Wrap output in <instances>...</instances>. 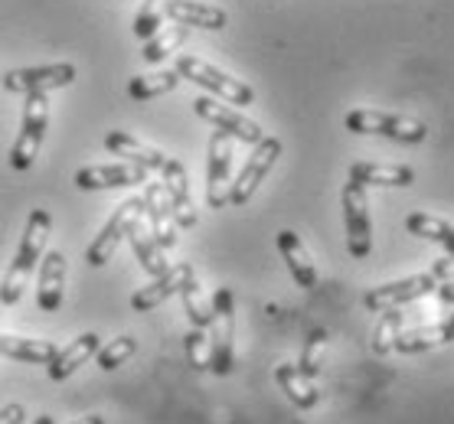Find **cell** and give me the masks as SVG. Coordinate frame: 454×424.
<instances>
[{"instance_id":"cell-23","label":"cell","mask_w":454,"mask_h":424,"mask_svg":"<svg viewBox=\"0 0 454 424\" xmlns=\"http://www.w3.org/2000/svg\"><path fill=\"white\" fill-rule=\"evenodd\" d=\"M128 242H131V249H135V255H137V261H141V268L151 274V278H160L170 265H167V258H164V249L154 242V235L145 228V216L141 219H135L131 226H128Z\"/></svg>"},{"instance_id":"cell-1","label":"cell","mask_w":454,"mask_h":424,"mask_svg":"<svg viewBox=\"0 0 454 424\" xmlns=\"http://www.w3.org/2000/svg\"><path fill=\"white\" fill-rule=\"evenodd\" d=\"M52 219L46 209H33L30 219H27V228H23L20 249H17V258L11 261V268L0 281V307H13L20 300L23 288H27V278L33 274L36 261L43 258L46 251V238H50Z\"/></svg>"},{"instance_id":"cell-35","label":"cell","mask_w":454,"mask_h":424,"mask_svg":"<svg viewBox=\"0 0 454 424\" xmlns=\"http://www.w3.org/2000/svg\"><path fill=\"white\" fill-rule=\"evenodd\" d=\"M324 346H327V333H310L308 346H304V359L298 366L308 379H314L320 373V352H324Z\"/></svg>"},{"instance_id":"cell-8","label":"cell","mask_w":454,"mask_h":424,"mask_svg":"<svg viewBox=\"0 0 454 424\" xmlns=\"http://www.w3.org/2000/svg\"><path fill=\"white\" fill-rule=\"evenodd\" d=\"M141 216H145V197L121 203V206L114 209V216L105 222L102 232L92 238V245H89V251H85V261H89L92 268H102L105 261H112L114 249H118V245H121V238L128 235V226Z\"/></svg>"},{"instance_id":"cell-38","label":"cell","mask_w":454,"mask_h":424,"mask_svg":"<svg viewBox=\"0 0 454 424\" xmlns=\"http://www.w3.org/2000/svg\"><path fill=\"white\" fill-rule=\"evenodd\" d=\"M434 294H438V300H442V304H454V281H444V284H438V288H434Z\"/></svg>"},{"instance_id":"cell-12","label":"cell","mask_w":454,"mask_h":424,"mask_svg":"<svg viewBox=\"0 0 454 424\" xmlns=\"http://www.w3.org/2000/svg\"><path fill=\"white\" fill-rule=\"evenodd\" d=\"M438 288V281L434 274H412V278H403V281H393V284H382V288H372L363 304L370 307V311H389V307H403V304H412V300L425 297L428 290Z\"/></svg>"},{"instance_id":"cell-22","label":"cell","mask_w":454,"mask_h":424,"mask_svg":"<svg viewBox=\"0 0 454 424\" xmlns=\"http://www.w3.org/2000/svg\"><path fill=\"white\" fill-rule=\"evenodd\" d=\"M105 150H112L114 157H124L128 164L145 166V170H160V166H164V160H167L160 150L147 147L145 141L131 137L128 131H112V135L105 137Z\"/></svg>"},{"instance_id":"cell-18","label":"cell","mask_w":454,"mask_h":424,"mask_svg":"<svg viewBox=\"0 0 454 424\" xmlns=\"http://www.w3.org/2000/svg\"><path fill=\"white\" fill-rule=\"evenodd\" d=\"M98 346H102V340H98V333H82L75 343H69L66 350H59L56 356H52L46 366V375H50L52 382H66L69 375L79 369V366H85V362L92 359L95 352H98Z\"/></svg>"},{"instance_id":"cell-20","label":"cell","mask_w":454,"mask_h":424,"mask_svg":"<svg viewBox=\"0 0 454 424\" xmlns=\"http://www.w3.org/2000/svg\"><path fill=\"white\" fill-rule=\"evenodd\" d=\"M278 251H281V258L288 261V271H291V278L298 281V288H308V290L317 288V268H314V261H310L304 242H301L291 228H281L278 232Z\"/></svg>"},{"instance_id":"cell-26","label":"cell","mask_w":454,"mask_h":424,"mask_svg":"<svg viewBox=\"0 0 454 424\" xmlns=\"http://www.w3.org/2000/svg\"><path fill=\"white\" fill-rule=\"evenodd\" d=\"M451 340H454V327L444 320V323H434V327H419V330L399 333L393 350L412 356V352L432 350V346H444V343H451Z\"/></svg>"},{"instance_id":"cell-16","label":"cell","mask_w":454,"mask_h":424,"mask_svg":"<svg viewBox=\"0 0 454 424\" xmlns=\"http://www.w3.org/2000/svg\"><path fill=\"white\" fill-rule=\"evenodd\" d=\"M193 278V265L190 261H180V265H174V268H167L160 278H154L147 288H141L131 297V307H135L137 313H147L154 311L157 304H164L170 294H180V288H184L186 281Z\"/></svg>"},{"instance_id":"cell-10","label":"cell","mask_w":454,"mask_h":424,"mask_svg":"<svg viewBox=\"0 0 454 424\" xmlns=\"http://www.w3.org/2000/svg\"><path fill=\"white\" fill-rule=\"evenodd\" d=\"M75 82L73 63H50V66H30V69H13L4 75V89L17 95L33 92H52V89H66Z\"/></svg>"},{"instance_id":"cell-9","label":"cell","mask_w":454,"mask_h":424,"mask_svg":"<svg viewBox=\"0 0 454 424\" xmlns=\"http://www.w3.org/2000/svg\"><path fill=\"white\" fill-rule=\"evenodd\" d=\"M232 137L226 131H213L209 137V164H207V203L209 209L229 206V187H232Z\"/></svg>"},{"instance_id":"cell-24","label":"cell","mask_w":454,"mask_h":424,"mask_svg":"<svg viewBox=\"0 0 454 424\" xmlns=\"http://www.w3.org/2000/svg\"><path fill=\"white\" fill-rule=\"evenodd\" d=\"M275 379H278L281 392L288 395L291 402L298 405V408H314V405L320 402V392L317 385H314V379H308V375L301 373L298 366H291V362H281L278 369H275Z\"/></svg>"},{"instance_id":"cell-29","label":"cell","mask_w":454,"mask_h":424,"mask_svg":"<svg viewBox=\"0 0 454 424\" xmlns=\"http://www.w3.org/2000/svg\"><path fill=\"white\" fill-rule=\"evenodd\" d=\"M180 297H184V311H186V317H190V323L207 330L209 320H213V304L203 297V290H200L197 278H190L184 288H180Z\"/></svg>"},{"instance_id":"cell-28","label":"cell","mask_w":454,"mask_h":424,"mask_svg":"<svg viewBox=\"0 0 454 424\" xmlns=\"http://www.w3.org/2000/svg\"><path fill=\"white\" fill-rule=\"evenodd\" d=\"M380 313L382 317L376 320V330H372V352L386 356V352H393L395 336L403 333V313H399V307H389V311Z\"/></svg>"},{"instance_id":"cell-14","label":"cell","mask_w":454,"mask_h":424,"mask_svg":"<svg viewBox=\"0 0 454 424\" xmlns=\"http://www.w3.org/2000/svg\"><path fill=\"white\" fill-rule=\"evenodd\" d=\"M145 219L151 222V235L164 251L176 249V222L170 197H167L164 183H147L145 189Z\"/></svg>"},{"instance_id":"cell-2","label":"cell","mask_w":454,"mask_h":424,"mask_svg":"<svg viewBox=\"0 0 454 424\" xmlns=\"http://www.w3.org/2000/svg\"><path fill=\"white\" fill-rule=\"evenodd\" d=\"M213 320H209V373L229 375L236 366V352H232V340H236V300L232 290L219 288L213 294Z\"/></svg>"},{"instance_id":"cell-7","label":"cell","mask_w":454,"mask_h":424,"mask_svg":"<svg viewBox=\"0 0 454 424\" xmlns=\"http://www.w3.org/2000/svg\"><path fill=\"white\" fill-rule=\"evenodd\" d=\"M278 157H281L278 137H262L255 144V150H252V157L246 160V166L239 170L236 183L229 187V203H232V206H246L248 199L255 197L258 183L271 173V166H275Z\"/></svg>"},{"instance_id":"cell-34","label":"cell","mask_w":454,"mask_h":424,"mask_svg":"<svg viewBox=\"0 0 454 424\" xmlns=\"http://www.w3.org/2000/svg\"><path fill=\"white\" fill-rule=\"evenodd\" d=\"M184 352H186V362L197 369V373H203V369H209V336L203 327H193V330L184 336Z\"/></svg>"},{"instance_id":"cell-42","label":"cell","mask_w":454,"mask_h":424,"mask_svg":"<svg viewBox=\"0 0 454 424\" xmlns=\"http://www.w3.org/2000/svg\"><path fill=\"white\" fill-rule=\"evenodd\" d=\"M448 323H451V327H454V313H451V317H448Z\"/></svg>"},{"instance_id":"cell-13","label":"cell","mask_w":454,"mask_h":424,"mask_svg":"<svg viewBox=\"0 0 454 424\" xmlns=\"http://www.w3.org/2000/svg\"><path fill=\"white\" fill-rule=\"evenodd\" d=\"M147 183V170L137 164H98V166H82L75 173V187L79 189H121V187H137Z\"/></svg>"},{"instance_id":"cell-25","label":"cell","mask_w":454,"mask_h":424,"mask_svg":"<svg viewBox=\"0 0 454 424\" xmlns=\"http://www.w3.org/2000/svg\"><path fill=\"white\" fill-rule=\"evenodd\" d=\"M59 352L52 340H23V336H7L0 333V356L17 362H33V366H46Z\"/></svg>"},{"instance_id":"cell-11","label":"cell","mask_w":454,"mask_h":424,"mask_svg":"<svg viewBox=\"0 0 454 424\" xmlns=\"http://www.w3.org/2000/svg\"><path fill=\"white\" fill-rule=\"evenodd\" d=\"M193 112H197L203 121H209L216 131H226L229 137H236V141H242V144H258V141L265 137L255 121H248L246 114H239L236 108H229V104L213 102V98H207V95L193 102Z\"/></svg>"},{"instance_id":"cell-41","label":"cell","mask_w":454,"mask_h":424,"mask_svg":"<svg viewBox=\"0 0 454 424\" xmlns=\"http://www.w3.org/2000/svg\"><path fill=\"white\" fill-rule=\"evenodd\" d=\"M444 249H448V255H454V228H451V242H448Z\"/></svg>"},{"instance_id":"cell-39","label":"cell","mask_w":454,"mask_h":424,"mask_svg":"<svg viewBox=\"0 0 454 424\" xmlns=\"http://www.w3.org/2000/svg\"><path fill=\"white\" fill-rule=\"evenodd\" d=\"M69 424H105L102 414H85V418H79V421H69Z\"/></svg>"},{"instance_id":"cell-30","label":"cell","mask_w":454,"mask_h":424,"mask_svg":"<svg viewBox=\"0 0 454 424\" xmlns=\"http://www.w3.org/2000/svg\"><path fill=\"white\" fill-rule=\"evenodd\" d=\"M405 228H409V235L428 238V242H438V245L451 242V226L444 219L428 216V212H412V216L405 219Z\"/></svg>"},{"instance_id":"cell-32","label":"cell","mask_w":454,"mask_h":424,"mask_svg":"<svg viewBox=\"0 0 454 424\" xmlns=\"http://www.w3.org/2000/svg\"><path fill=\"white\" fill-rule=\"evenodd\" d=\"M184 40H186V27H180V23L170 27V30H160L157 36H151V40L145 42V63H151V66L160 63L167 52H174Z\"/></svg>"},{"instance_id":"cell-27","label":"cell","mask_w":454,"mask_h":424,"mask_svg":"<svg viewBox=\"0 0 454 424\" xmlns=\"http://www.w3.org/2000/svg\"><path fill=\"white\" fill-rule=\"evenodd\" d=\"M176 85H180L176 69H164V73H154V75H135V79L128 82V95H131L135 102H151L157 95L174 92Z\"/></svg>"},{"instance_id":"cell-17","label":"cell","mask_w":454,"mask_h":424,"mask_svg":"<svg viewBox=\"0 0 454 424\" xmlns=\"http://www.w3.org/2000/svg\"><path fill=\"white\" fill-rule=\"evenodd\" d=\"M62 294H66V255L56 249L43 251L40 288H36V304H40V311H46V313L59 311Z\"/></svg>"},{"instance_id":"cell-19","label":"cell","mask_w":454,"mask_h":424,"mask_svg":"<svg viewBox=\"0 0 454 424\" xmlns=\"http://www.w3.org/2000/svg\"><path fill=\"white\" fill-rule=\"evenodd\" d=\"M167 17L180 27H200V30H223L229 23L226 11L200 0H167Z\"/></svg>"},{"instance_id":"cell-36","label":"cell","mask_w":454,"mask_h":424,"mask_svg":"<svg viewBox=\"0 0 454 424\" xmlns=\"http://www.w3.org/2000/svg\"><path fill=\"white\" fill-rule=\"evenodd\" d=\"M27 421V412H23L20 405H4L0 408V424H23Z\"/></svg>"},{"instance_id":"cell-5","label":"cell","mask_w":454,"mask_h":424,"mask_svg":"<svg viewBox=\"0 0 454 424\" xmlns=\"http://www.w3.org/2000/svg\"><path fill=\"white\" fill-rule=\"evenodd\" d=\"M176 75H180V79H190L193 85L219 95V98H226L229 104L255 102V92H252L246 82H239V79L226 75L223 69H216V66L203 63V59H197V56H180V59H176Z\"/></svg>"},{"instance_id":"cell-3","label":"cell","mask_w":454,"mask_h":424,"mask_svg":"<svg viewBox=\"0 0 454 424\" xmlns=\"http://www.w3.org/2000/svg\"><path fill=\"white\" fill-rule=\"evenodd\" d=\"M347 131L353 135H380L389 137V141H399V144H422L428 137V127L415 118H403V114H389V112H366V108H356L343 118Z\"/></svg>"},{"instance_id":"cell-31","label":"cell","mask_w":454,"mask_h":424,"mask_svg":"<svg viewBox=\"0 0 454 424\" xmlns=\"http://www.w3.org/2000/svg\"><path fill=\"white\" fill-rule=\"evenodd\" d=\"M164 17H167V0H145V7L137 11L135 17V36L137 40H151L160 33L164 27Z\"/></svg>"},{"instance_id":"cell-33","label":"cell","mask_w":454,"mask_h":424,"mask_svg":"<svg viewBox=\"0 0 454 424\" xmlns=\"http://www.w3.org/2000/svg\"><path fill=\"white\" fill-rule=\"evenodd\" d=\"M137 350V340L135 336H118V340L105 343V346H98V352H95V359H98V366H102L105 373L108 369H118L124 359H131Z\"/></svg>"},{"instance_id":"cell-40","label":"cell","mask_w":454,"mask_h":424,"mask_svg":"<svg viewBox=\"0 0 454 424\" xmlns=\"http://www.w3.org/2000/svg\"><path fill=\"white\" fill-rule=\"evenodd\" d=\"M33 424H56V421H52V414H40V418H36Z\"/></svg>"},{"instance_id":"cell-4","label":"cell","mask_w":454,"mask_h":424,"mask_svg":"<svg viewBox=\"0 0 454 424\" xmlns=\"http://www.w3.org/2000/svg\"><path fill=\"white\" fill-rule=\"evenodd\" d=\"M46 121H50V92H33L23 102L20 135L11 150L13 170H30L36 154H40L43 135H46Z\"/></svg>"},{"instance_id":"cell-37","label":"cell","mask_w":454,"mask_h":424,"mask_svg":"<svg viewBox=\"0 0 454 424\" xmlns=\"http://www.w3.org/2000/svg\"><path fill=\"white\" fill-rule=\"evenodd\" d=\"M432 274H434L438 284H442V281H454V255H448V258L438 261V265L432 268Z\"/></svg>"},{"instance_id":"cell-21","label":"cell","mask_w":454,"mask_h":424,"mask_svg":"<svg viewBox=\"0 0 454 424\" xmlns=\"http://www.w3.org/2000/svg\"><path fill=\"white\" fill-rule=\"evenodd\" d=\"M350 180L360 187H412L415 170L403 164H353Z\"/></svg>"},{"instance_id":"cell-15","label":"cell","mask_w":454,"mask_h":424,"mask_svg":"<svg viewBox=\"0 0 454 424\" xmlns=\"http://www.w3.org/2000/svg\"><path fill=\"white\" fill-rule=\"evenodd\" d=\"M160 183H164L167 197H170V209H174V222L180 228H193L197 226V209H193V199H190V187H186V170L180 160L167 157L164 166H160Z\"/></svg>"},{"instance_id":"cell-6","label":"cell","mask_w":454,"mask_h":424,"mask_svg":"<svg viewBox=\"0 0 454 424\" xmlns=\"http://www.w3.org/2000/svg\"><path fill=\"white\" fill-rule=\"evenodd\" d=\"M343 226H347V249L356 261L370 258L372 251V222L370 203H366V187L347 183L343 187Z\"/></svg>"}]
</instances>
